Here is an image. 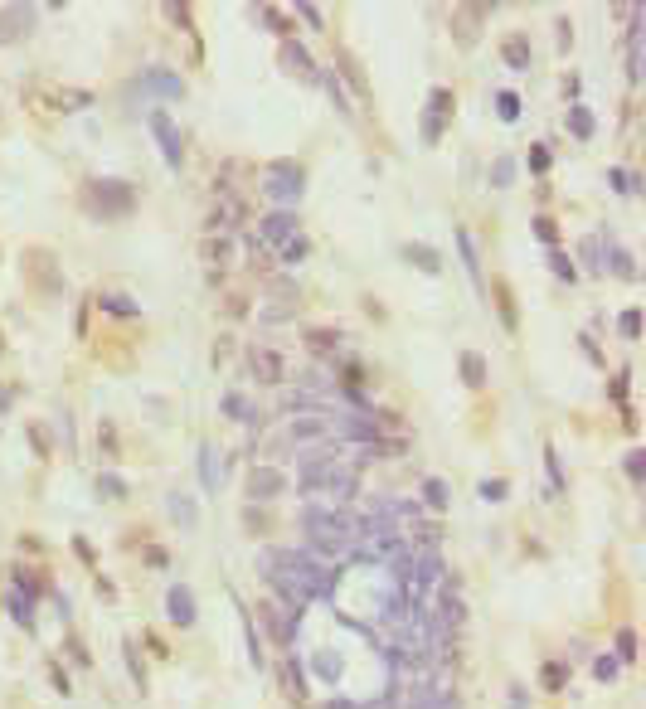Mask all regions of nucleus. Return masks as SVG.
I'll return each mask as SVG.
<instances>
[{"label":"nucleus","mask_w":646,"mask_h":709,"mask_svg":"<svg viewBox=\"0 0 646 709\" xmlns=\"http://www.w3.org/2000/svg\"><path fill=\"white\" fill-rule=\"evenodd\" d=\"M25 267H34L39 277H44V292H59L64 282L53 277V262H49V253H25Z\"/></svg>","instance_id":"obj_10"},{"label":"nucleus","mask_w":646,"mask_h":709,"mask_svg":"<svg viewBox=\"0 0 646 709\" xmlns=\"http://www.w3.org/2000/svg\"><path fill=\"white\" fill-rule=\"evenodd\" d=\"M608 267H612V272H617V277H632V258H627V253H622V248H617V253H612V258H608Z\"/></svg>","instance_id":"obj_31"},{"label":"nucleus","mask_w":646,"mask_h":709,"mask_svg":"<svg viewBox=\"0 0 646 709\" xmlns=\"http://www.w3.org/2000/svg\"><path fill=\"white\" fill-rule=\"evenodd\" d=\"M506 64H510V69H530V44H525V34H510V39H506Z\"/></svg>","instance_id":"obj_12"},{"label":"nucleus","mask_w":646,"mask_h":709,"mask_svg":"<svg viewBox=\"0 0 646 709\" xmlns=\"http://www.w3.org/2000/svg\"><path fill=\"white\" fill-rule=\"evenodd\" d=\"M549 267H554V277H564V282H573V277H578V267H573V262H569L559 248L549 253Z\"/></svg>","instance_id":"obj_22"},{"label":"nucleus","mask_w":646,"mask_h":709,"mask_svg":"<svg viewBox=\"0 0 646 709\" xmlns=\"http://www.w3.org/2000/svg\"><path fill=\"white\" fill-rule=\"evenodd\" d=\"M593 675H598V680H617V661H612V656H598V661H593Z\"/></svg>","instance_id":"obj_28"},{"label":"nucleus","mask_w":646,"mask_h":709,"mask_svg":"<svg viewBox=\"0 0 646 709\" xmlns=\"http://www.w3.org/2000/svg\"><path fill=\"white\" fill-rule=\"evenodd\" d=\"M549 171V146H530V175H545Z\"/></svg>","instance_id":"obj_25"},{"label":"nucleus","mask_w":646,"mask_h":709,"mask_svg":"<svg viewBox=\"0 0 646 709\" xmlns=\"http://www.w3.org/2000/svg\"><path fill=\"white\" fill-rule=\"evenodd\" d=\"M282 258H287V262H301V258H306V238H301V234L287 238V243H282Z\"/></svg>","instance_id":"obj_26"},{"label":"nucleus","mask_w":646,"mask_h":709,"mask_svg":"<svg viewBox=\"0 0 646 709\" xmlns=\"http://www.w3.org/2000/svg\"><path fill=\"white\" fill-rule=\"evenodd\" d=\"M301 340H306L316 355H331V350L340 345V331H301Z\"/></svg>","instance_id":"obj_13"},{"label":"nucleus","mask_w":646,"mask_h":709,"mask_svg":"<svg viewBox=\"0 0 646 709\" xmlns=\"http://www.w3.org/2000/svg\"><path fill=\"white\" fill-rule=\"evenodd\" d=\"M282 486H287V481H282L277 467H253V476H248V496H253V501H273Z\"/></svg>","instance_id":"obj_6"},{"label":"nucleus","mask_w":646,"mask_h":709,"mask_svg":"<svg viewBox=\"0 0 646 709\" xmlns=\"http://www.w3.org/2000/svg\"><path fill=\"white\" fill-rule=\"evenodd\" d=\"M151 132H156V141H160V151H166V160L180 171V160H185V151H180V141H175V127H171V117H151Z\"/></svg>","instance_id":"obj_7"},{"label":"nucleus","mask_w":646,"mask_h":709,"mask_svg":"<svg viewBox=\"0 0 646 709\" xmlns=\"http://www.w3.org/2000/svg\"><path fill=\"white\" fill-rule=\"evenodd\" d=\"M204 258H209V262H214V258L224 262V258H229V238H209V243H204Z\"/></svg>","instance_id":"obj_30"},{"label":"nucleus","mask_w":646,"mask_h":709,"mask_svg":"<svg viewBox=\"0 0 646 709\" xmlns=\"http://www.w3.org/2000/svg\"><path fill=\"white\" fill-rule=\"evenodd\" d=\"M491 297H496V306H501V321H506V331H515V301H510L506 282H491Z\"/></svg>","instance_id":"obj_17"},{"label":"nucleus","mask_w":646,"mask_h":709,"mask_svg":"<svg viewBox=\"0 0 646 709\" xmlns=\"http://www.w3.org/2000/svg\"><path fill=\"white\" fill-rule=\"evenodd\" d=\"M331 432V423H321V418H297L292 427H287V438L292 443H306V438H326Z\"/></svg>","instance_id":"obj_9"},{"label":"nucleus","mask_w":646,"mask_h":709,"mask_svg":"<svg viewBox=\"0 0 646 709\" xmlns=\"http://www.w3.org/2000/svg\"><path fill=\"white\" fill-rule=\"evenodd\" d=\"M171 510H175V515H180V520H185V525H190V515H195V506H190V501H185V496H171Z\"/></svg>","instance_id":"obj_37"},{"label":"nucleus","mask_w":646,"mask_h":709,"mask_svg":"<svg viewBox=\"0 0 646 709\" xmlns=\"http://www.w3.org/2000/svg\"><path fill=\"white\" fill-rule=\"evenodd\" d=\"M97 306L102 311H117V316H136V301L122 297V292H97Z\"/></svg>","instance_id":"obj_14"},{"label":"nucleus","mask_w":646,"mask_h":709,"mask_svg":"<svg viewBox=\"0 0 646 709\" xmlns=\"http://www.w3.org/2000/svg\"><path fill=\"white\" fill-rule=\"evenodd\" d=\"M224 413H229V418H243L248 408H243V399H238V394H229V399H224Z\"/></svg>","instance_id":"obj_39"},{"label":"nucleus","mask_w":646,"mask_h":709,"mask_svg":"<svg viewBox=\"0 0 646 709\" xmlns=\"http://www.w3.org/2000/svg\"><path fill=\"white\" fill-rule=\"evenodd\" d=\"M545 690H564V666H559V661L545 666Z\"/></svg>","instance_id":"obj_29"},{"label":"nucleus","mask_w":646,"mask_h":709,"mask_svg":"<svg viewBox=\"0 0 646 709\" xmlns=\"http://www.w3.org/2000/svg\"><path fill=\"white\" fill-rule=\"evenodd\" d=\"M282 53H287V69H297V73H306V78H316V64L306 59V49H301V44H287Z\"/></svg>","instance_id":"obj_18"},{"label":"nucleus","mask_w":646,"mask_h":709,"mask_svg":"<svg viewBox=\"0 0 646 709\" xmlns=\"http://www.w3.org/2000/svg\"><path fill=\"white\" fill-rule=\"evenodd\" d=\"M287 238H297V214L292 209H277V214H267L258 224V243H267V248H282Z\"/></svg>","instance_id":"obj_3"},{"label":"nucleus","mask_w":646,"mask_h":709,"mask_svg":"<svg viewBox=\"0 0 646 709\" xmlns=\"http://www.w3.org/2000/svg\"><path fill=\"white\" fill-rule=\"evenodd\" d=\"M427 112H433V117H447V112H452V92H447V88H433V102H427Z\"/></svg>","instance_id":"obj_23"},{"label":"nucleus","mask_w":646,"mask_h":709,"mask_svg":"<svg viewBox=\"0 0 646 709\" xmlns=\"http://www.w3.org/2000/svg\"><path fill=\"white\" fill-rule=\"evenodd\" d=\"M545 462H549V481H554V490H564V471H559V457H554V452H545Z\"/></svg>","instance_id":"obj_36"},{"label":"nucleus","mask_w":646,"mask_h":709,"mask_svg":"<svg viewBox=\"0 0 646 709\" xmlns=\"http://www.w3.org/2000/svg\"><path fill=\"white\" fill-rule=\"evenodd\" d=\"M83 204H88V214H97V219H122V214H132V204H136V190L122 185V180H88L83 185Z\"/></svg>","instance_id":"obj_1"},{"label":"nucleus","mask_w":646,"mask_h":709,"mask_svg":"<svg viewBox=\"0 0 646 709\" xmlns=\"http://www.w3.org/2000/svg\"><path fill=\"white\" fill-rule=\"evenodd\" d=\"M534 234H540V238H545L549 248H559V229H554V224L545 219V214H540V219H534Z\"/></svg>","instance_id":"obj_27"},{"label":"nucleus","mask_w":646,"mask_h":709,"mask_svg":"<svg viewBox=\"0 0 646 709\" xmlns=\"http://www.w3.org/2000/svg\"><path fill=\"white\" fill-rule=\"evenodd\" d=\"M622 331H627V336L641 331V311H627V316H622Z\"/></svg>","instance_id":"obj_40"},{"label":"nucleus","mask_w":646,"mask_h":709,"mask_svg":"<svg viewBox=\"0 0 646 709\" xmlns=\"http://www.w3.org/2000/svg\"><path fill=\"white\" fill-rule=\"evenodd\" d=\"M403 253H408V262H418L423 272H438V267H443V262H438V253H427L423 243H413V248H403Z\"/></svg>","instance_id":"obj_20"},{"label":"nucleus","mask_w":646,"mask_h":709,"mask_svg":"<svg viewBox=\"0 0 646 709\" xmlns=\"http://www.w3.org/2000/svg\"><path fill=\"white\" fill-rule=\"evenodd\" d=\"M423 490H427V501H433V506H438V510H443V506H447V490H443V486H438V481H427V486H423Z\"/></svg>","instance_id":"obj_35"},{"label":"nucleus","mask_w":646,"mask_h":709,"mask_svg":"<svg viewBox=\"0 0 646 709\" xmlns=\"http://www.w3.org/2000/svg\"><path fill=\"white\" fill-rule=\"evenodd\" d=\"M34 29V10L29 5H10V10H0V44H15Z\"/></svg>","instance_id":"obj_5"},{"label":"nucleus","mask_w":646,"mask_h":709,"mask_svg":"<svg viewBox=\"0 0 646 709\" xmlns=\"http://www.w3.org/2000/svg\"><path fill=\"white\" fill-rule=\"evenodd\" d=\"M171 617H175V622H185V627L195 622V603H190V593H185V588H171Z\"/></svg>","instance_id":"obj_15"},{"label":"nucleus","mask_w":646,"mask_h":709,"mask_svg":"<svg viewBox=\"0 0 646 709\" xmlns=\"http://www.w3.org/2000/svg\"><path fill=\"white\" fill-rule=\"evenodd\" d=\"M336 69L350 78V88H355V92H364V73H360V64L350 59V53H336Z\"/></svg>","instance_id":"obj_19"},{"label":"nucleus","mask_w":646,"mask_h":709,"mask_svg":"<svg viewBox=\"0 0 646 709\" xmlns=\"http://www.w3.org/2000/svg\"><path fill=\"white\" fill-rule=\"evenodd\" d=\"M301 190H306V175H301V166H292V160H277V166L262 175V195H273L277 204H297Z\"/></svg>","instance_id":"obj_2"},{"label":"nucleus","mask_w":646,"mask_h":709,"mask_svg":"<svg viewBox=\"0 0 646 709\" xmlns=\"http://www.w3.org/2000/svg\"><path fill=\"white\" fill-rule=\"evenodd\" d=\"M248 369H253L258 384H282V379H287V364H282L277 350H253L248 355Z\"/></svg>","instance_id":"obj_4"},{"label":"nucleus","mask_w":646,"mask_h":709,"mask_svg":"<svg viewBox=\"0 0 646 709\" xmlns=\"http://www.w3.org/2000/svg\"><path fill=\"white\" fill-rule=\"evenodd\" d=\"M457 243H462V258H467V267L476 272V248H471V234H467V229H457Z\"/></svg>","instance_id":"obj_32"},{"label":"nucleus","mask_w":646,"mask_h":709,"mask_svg":"<svg viewBox=\"0 0 646 709\" xmlns=\"http://www.w3.org/2000/svg\"><path fill=\"white\" fill-rule=\"evenodd\" d=\"M496 112H501L506 122H515V117H520V97H515V92H496Z\"/></svg>","instance_id":"obj_21"},{"label":"nucleus","mask_w":646,"mask_h":709,"mask_svg":"<svg viewBox=\"0 0 646 709\" xmlns=\"http://www.w3.org/2000/svg\"><path fill=\"white\" fill-rule=\"evenodd\" d=\"M491 180H496L501 190H506V185L515 180V160H510V156H501V160H496V171H491Z\"/></svg>","instance_id":"obj_24"},{"label":"nucleus","mask_w":646,"mask_h":709,"mask_svg":"<svg viewBox=\"0 0 646 709\" xmlns=\"http://www.w3.org/2000/svg\"><path fill=\"white\" fill-rule=\"evenodd\" d=\"M462 379H467L471 389H481V384H486V360H481L476 350H467V355H462Z\"/></svg>","instance_id":"obj_11"},{"label":"nucleus","mask_w":646,"mask_h":709,"mask_svg":"<svg viewBox=\"0 0 646 709\" xmlns=\"http://www.w3.org/2000/svg\"><path fill=\"white\" fill-rule=\"evenodd\" d=\"M297 15H301V20H306V25H321V20H326V15H321V10H316V5H301V10H297Z\"/></svg>","instance_id":"obj_41"},{"label":"nucleus","mask_w":646,"mask_h":709,"mask_svg":"<svg viewBox=\"0 0 646 709\" xmlns=\"http://www.w3.org/2000/svg\"><path fill=\"white\" fill-rule=\"evenodd\" d=\"M627 476H632V481H641V452H632V457H627Z\"/></svg>","instance_id":"obj_42"},{"label":"nucleus","mask_w":646,"mask_h":709,"mask_svg":"<svg viewBox=\"0 0 646 709\" xmlns=\"http://www.w3.org/2000/svg\"><path fill=\"white\" fill-rule=\"evenodd\" d=\"M253 15H262V25H273V29H287V20H282L273 5H262V10H253Z\"/></svg>","instance_id":"obj_34"},{"label":"nucleus","mask_w":646,"mask_h":709,"mask_svg":"<svg viewBox=\"0 0 646 709\" xmlns=\"http://www.w3.org/2000/svg\"><path fill=\"white\" fill-rule=\"evenodd\" d=\"M617 651H622V661H632L636 656V636L632 632H617Z\"/></svg>","instance_id":"obj_33"},{"label":"nucleus","mask_w":646,"mask_h":709,"mask_svg":"<svg viewBox=\"0 0 646 709\" xmlns=\"http://www.w3.org/2000/svg\"><path fill=\"white\" fill-rule=\"evenodd\" d=\"M141 88H156L160 97H185V83H180L175 73H146V78H141Z\"/></svg>","instance_id":"obj_8"},{"label":"nucleus","mask_w":646,"mask_h":709,"mask_svg":"<svg viewBox=\"0 0 646 709\" xmlns=\"http://www.w3.org/2000/svg\"><path fill=\"white\" fill-rule=\"evenodd\" d=\"M481 496H486V501H501L506 486H501V481H481Z\"/></svg>","instance_id":"obj_38"},{"label":"nucleus","mask_w":646,"mask_h":709,"mask_svg":"<svg viewBox=\"0 0 646 709\" xmlns=\"http://www.w3.org/2000/svg\"><path fill=\"white\" fill-rule=\"evenodd\" d=\"M569 127H573V136L578 141H588V136H593V112H588V107H569Z\"/></svg>","instance_id":"obj_16"}]
</instances>
